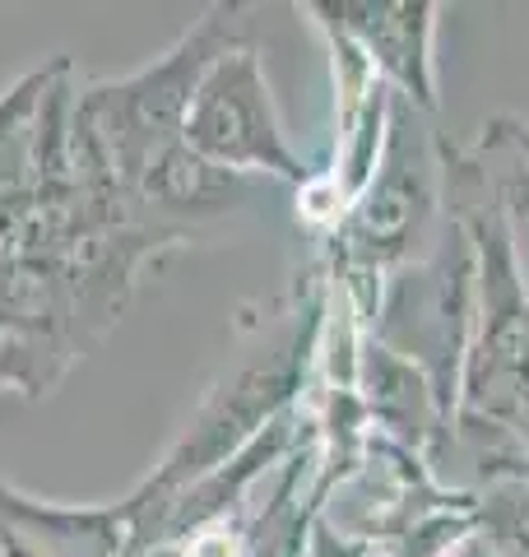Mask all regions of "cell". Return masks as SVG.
Instances as JSON below:
<instances>
[{"mask_svg": "<svg viewBox=\"0 0 529 557\" xmlns=\"http://www.w3.org/2000/svg\"><path fill=\"white\" fill-rule=\"evenodd\" d=\"M321 321H325V302H307V311H293V317L264 339V348H256L251 358H242L233 372H223L214 381V391L200 399L196 418H190L186 432L176 437V446L163 456V465L126 497L145 553L163 557L153 544V530H158L163 507L182 487L223 469L233 456H242L264 428L297 409V395L307 391V372L316 362Z\"/></svg>", "mask_w": 529, "mask_h": 557, "instance_id": "cell-1", "label": "cell"}, {"mask_svg": "<svg viewBox=\"0 0 529 557\" xmlns=\"http://www.w3.org/2000/svg\"><path fill=\"white\" fill-rule=\"evenodd\" d=\"M242 38V5H214L190 24L153 65L126 79L94 84L75 102V149L88 168H98L116 190H135L145 168L168 145L182 139L186 108L196 84L227 47Z\"/></svg>", "mask_w": 529, "mask_h": 557, "instance_id": "cell-2", "label": "cell"}, {"mask_svg": "<svg viewBox=\"0 0 529 557\" xmlns=\"http://www.w3.org/2000/svg\"><path fill=\"white\" fill-rule=\"evenodd\" d=\"M414 102L391 98V126L372 182L348 205L340 223V288L344 298L358 284H372L377 302L385 278L399 274L418 256L422 242H436V209L446 205V172H441V139L422 131Z\"/></svg>", "mask_w": 529, "mask_h": 557, "instance_id": "cell-3", "label": "cell"}, {"mask_svg": "<svg viewBox=\"0 0 529 557\" xmlns=\"http://www.w3.org/2000/svg\"><path fill=\"white\" fill-rule=\"evenodd\" d=\"M182 145L190 153H200L205 163H214L219 172H233V177H246V182L270 177L297 190L311 182V168L288 145L284 116H279L260 51L251 42L227 47L205 70L182 121Z\"/></svg>", "mask_w": 529, "mask_h": 557, "instance_id": "cell-4", "label": "cell"}, {"mask_svg": "<svg viewBox=\"0 0 529 557\" xmlns=\"http://www.w3.org/2000/svg\"><path fill=\"white\" fill-rule=\"evenodd\" d=\"M307 14L344 33L367 57V65L391 84V94L436 112V24L441 5L432 0H325Z\"/></svg>", "mask_w": 529, "mask_h": 557, "instance_id": "cell-5", "label": "cell"}, {"mask_svg": "<svg viewBox=\"0 0 529 557\" xmlns=\"http://www.w3.org/2000/svg\"><path fill=\"white\" fill-rule=\"evenodd\" d=\"M358 399L367 409V423H381V437L432 460L436 446L451 432V409L436 395L432 376L418 362L391 354L381 339L367 335L358 354Z\"/></svg>", "mask_w": 529, "mask_h": 557, "instance_id": "cell-6", "label": "cell"}, {"mask_svg": "<svg viewBox=\"0 0 529 557\" xmlns=\"http://www.w3.org/2000/svg\"><path fill=\"white\" fill-rule=\"evenodd\" d=\"M131 196L168 209V214H219V209L242 205L251 196V186H246V177H233V172L205 163L200 153H190L176 139L145 168V177L135 182Z\"/></svg>", "mask_w": 529, "mask_h": 557, "instance_id": "cell-7", "label": "cell"}, {"mask_svg": "<svg viewBox=\"0 0 529 557\" xmlns=\"http://www.w3.org/2000/svg\"><path fill=\"white\" fill-rule=\"evenodd\" d=\"M65 75H70V61H51L42 70H33L28 79H20L10 94H0V190H14L38 168L47 116Z\"/></svg>", "mask_w": 529, "mask_h": 557, "instance_id": "cell-8", "label": "cell"}, {"mask_svg": "<svg viewBox=\"0 0 529 557\" xmlns=\"http://www.w3.org/2000/svg\"><path fill=\"white\" fill-rule=\"evenodd\" d=\"M303 557H372V548H367L362 539L344 534L340 525H330V516H325V511H316V516H311V525H307Z\"/></svg>", "mask_w": 529, "mask_h": 557, "instance_id": "cell-9", "label": "cell"}, {"mask_svg": "<svg viewBox=\"0 0 529 557\" xmlns=\"http://www.w3.org/2000/svg\"><path fill=\"white\" fill-rule=\"evenodd\" d=\"M497 145H506L516 159L525 163V172H529V121H520V116H497V121H488L483 126Z\"/></svg>", "mask_w": 529, "mask_h": 557, "instance_id": "cell-10", "label": "cell"}, {"mask_svg": "<svg viewBox=\"0 0 529 557\" xmlns=\"http://www.w3.org/2000/svg\"><path fill=\"white\" fill-rule=\"evenodd\" d=\"M0 557H47L28 534H20L10 520H0Z\"/></svg>", "mask_w": 529, "mask_h": 557, "instance_id": "cell-11", "label": "cell"}]
</instances>
